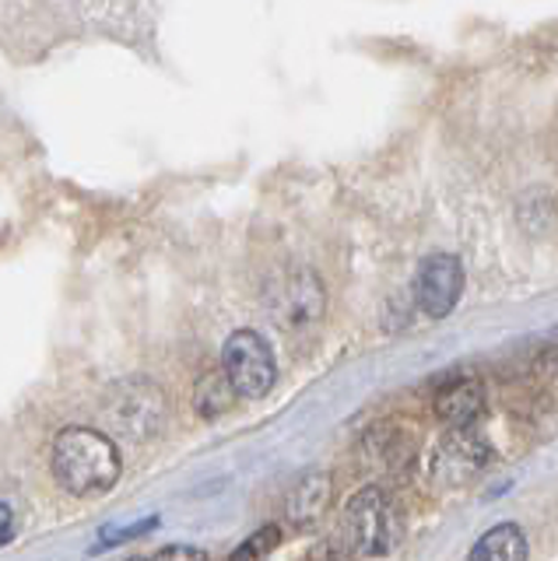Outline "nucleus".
Listing matches in <instances>:
<instances>
[{"label":"nucleus","instance_id":"obj_5","mask_svg":"<svg viewBox=\"0 0 558 561\" xmlns=\"http://www.w3.org/2000/svg\"><path fill=\"white\" fill-rule=\"evenodd\" d=\"M488 460H492V446L478 432H470V425L453 428L440 443V449H435L432 473L443 484H467L488 467Z\"/></svg>","mask_w":558,"mask_h":561},{"label":"nucleus","instance_id":"obj_6","mask_svg":"<svg viewBox=\"0 0 558 561\" xmlns=\"http://www.w3.org/2000/svg\"><path fill=\"white\" fill-rule=\"evenodd\" d=\"M435 414L449 428H467L485 414V386L478 379H453L435 393Z\"/></svg>","mask_w":558,"mask_h":561},{"label":"nucleus","instance_id":"obj_12","mask_svg":"<svg viewBox=\"0 0 558 561\" xmlns=\"http://www.w3.org/2000/svg\"><path fill=\"white\" fill-rule=\"evenodd\" d=\"M11 537H14V513L4 502H0V548L11 543Z\"/></svg>","mask_w":558,"mask_h":561},{"label":"nucleus","instance_id":"obj_3","mask_svg":"<svg viewBox=\"0 0 558 561\" xmlns=\"http://www.w3.org/2000/svg\"><path fill=\"white\" fill-rule=\"evenodd\" d=\"M344 540L358 558H376L390 551V505L379 488H362L344 505Z\"/></svg>","mask_w":558,"mask_h":561},{"label":"nucleus","instance_id":"obj_9","mask_svg":"<svg viewBox=\"0 0 558 561\" xmlns=\"http://www.w3.org/2000/svg\"><path fill=\"white\" fill-rule=\"evenodd\" d=\"M239 393L232 390V382L225 373H207L201 382H197V411L201 417H218L232 408V400Z\"/></svg>","mask_w":558,"mask_h":561},{"label":"nucleus","instance_id":"obj_13","mask_svg":"<svg viewBox=\"0 0 558 561\" xmlns=\"http://www.w3.org/2000/svg\"><path fill=\"white\" fill-rule=\"evenodd\" d=\"M159 558H207V554L197 548H162Z\"/></svg>","mask_w":558,"mask_h":561},{"label":"nucleus","instance_id":"obj_2","mask_svg":"<svg viewBox=\"0 0 558 561\" xmlns=\"http://www.w3.org/2000/svg\"><path fill=\"white\" fill-rule=\"evenodd\" d=\"M221 373L239 397H264L274 386L271 344L257 330H236L221 351Z\"/></svg>","mask_w":558,"mask_h":561},{"label":"nucleus","instance_id":"obj_8","mask_svg":"<svg viewBox=\"0 0 558 561\" xmlns=\"http://www.w3.org/2000/svg\"><path fill=\"white\" fill-rule=\"evenodd\" d=\"M531 551H527V537L516 523H502V526H492L475 548H470V561H523Z\"/></svg>","mask_w":558,"mask_h":561},{"label":"nucleus","instance_id":"obj_11","mask_svg":"<svg viewBox=\"0 0 558 561\" xmlns=\"http://www.w3.org/2000/svg\"><path fill=\"white\" fill-rule=\"evenodd\" d=\"M540 362H545V368L551 376H558V330L545 341V347H540Z\"/></svg>","mask_w":558,"mask_h":561},{"label":"nucleus","instance_id":"obj_7","mask_svg":"<svg viewBox=\"0 0 558 561\" xmlns=\"http://www.w3.org/2000/svg\"><path fill=\"white\" fill-rule=\"evenodd\" d=\"M330 505V478L327 473H306L303 481H295V488L288 491V502H285V516L292 526L299 530H309L317 526Z\"/></svg>","mask_w":558,"mask_h":561},{"label":"nucleus","instance_id":"obj_4","mask_svg":"<svg viewBox=\"0 0 558 561\" xmlns=\"http://www.w3.org/2000/svg\"><path fill=\"white\" fill-rule=\"evenodd\" d=\"M464 291V267L457 256L449 253H432L414 274V302L432 320H443L449 309L460 302Z\"/></svg>","mask_w":558,"mask_h":561},{"label":"nucleus","instance_id":"obj_1","mask_svg":"<svg viewBox=\"0 0 558 561\" xmlns=\"http://www.w3.org/2000/svg\"><path fill=\"white\" fill-rule=\"evenodd\" d=\"M54 478L71 495H99L119 478V453L95 428H64L54 438Z\"/></svg>","mask_w":558,"mask_h":561},{"label":"nucleus","instance_id":"obj_10","mask_svg":"<svg viewBox=\"0 0 558 561\" xmlns=\"http://www.w3.org/2000/svg\"><path fill=\"white\" fill-rule=\"evenodd\" d=\"M277 543V526H264L260 534H253V540H247L242 548H236L232 551V558L239 561V558H260V554H267L271 548Z\"/></svg>","mask_w":558,"mask_h":561}]
</instances>
